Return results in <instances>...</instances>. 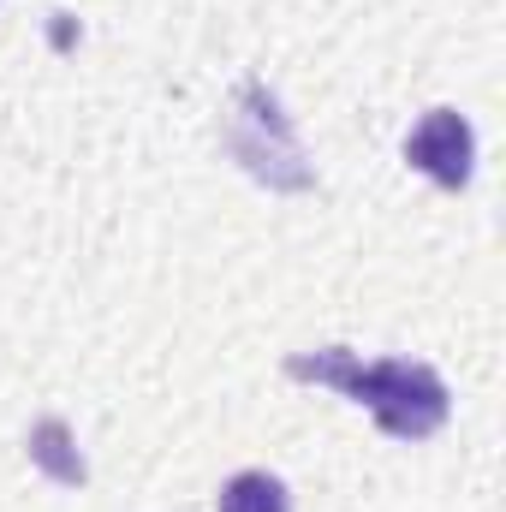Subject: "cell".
<instances>
[{
    "label": "cell",
    "instance_id": "cell-3",
    "mask_svg": "<svg viewBox=\"0 0 506 512\" xmlns=\"http://www.w3.org/2000/svg\"><path fill=\"white\" fill-rule=\"evenodd\" d=\"M405 161H411L417 173H429L435 185L465 191V185H471V167H477V137L465 126V114L429 108V114L411 126V137H405Z\"/></svg>",
    "mask_w": 506,
    "mask_h": 512
},
{
    "label": "cell",
    "instance_id": "cell-5",
    "mask_svg": "<svg viewBox=\"0 0 506 512\" xmlns=\"http://www.w3.org/2000/svg\"><path fill=\"white\" fill-rule=\"evenodd\" d=\"M30 459H36V465H48L60 483H84V459H78V453H66V423H54V417L30 429Z\"/></svg>",
    "mask_w": 506,
    "mask_h": 512
},
{
    "label": "cell",
    "instance_id": "cell-4",
    "mask_svg": "<svg viewBox=\"0 0 506 512\" xmlns=\"http://www.w3.org/2000/svg\"><path fill=\"white\" fill-rule=\"evenodd\" d=\"M215 512H292V501H286L280 477H268V471H239V477L221 489Z\"/></svg>",
    "mask_w": 506,
    "mask_h": 512
},
{
    "label": "cell",
    "instance_id": "cell-2",
    "mask_svg": "<svg viewBox=\"0 0 506 512\" xmlns=\"http://www.w3.org/2000/svg\"><path fill=\"white\" fill-rule=\"evenodd\" d=\"M227 149L245 161V173L262 179L268 191H310V161H304L298 137L286 126L280 102H274L256 78H245V84L233 90V108H227Z\"/></svg>",
    "mask_w": 506,
    "mask_h": 512
},
{
    "label": "cell",
    "instance_id": "cell-1",
    "mask_svg": "<svg viewBox=\"0 0 506 512\" xmlns=\"http://www.w3.org/2000/svg\"><path fill=\"white\" fill-rule=\"evenodd\" d=\"M286 376L292 382L340 387L352 405H370L376 423L387 435H399V441H429L447 423V411H453L447 382L429 364H411V358H376V364H364L346 346H322V352H292Z\"/></svg>",
    "mask_w": 506,
    "mask_h": 512
}]
</instances>
